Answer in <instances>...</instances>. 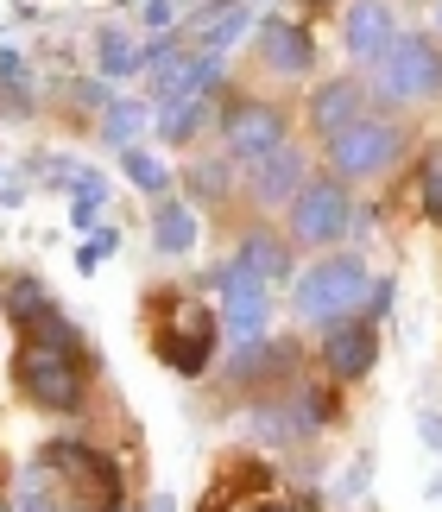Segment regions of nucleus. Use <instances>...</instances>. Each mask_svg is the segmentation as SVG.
<instances>
[{
    "instance_id": "20e7f679",
    "label": "nucleus",
    "mask_w": 442,
    "mask_h": 512,
    "mask_svg": "<svg viewBox=\"0 0 442 512\" xmlns=\"http://www.w3.org/2000/svg\"><path fill=\"white\" fill-rule=\"evenodd\" d=\"M57 468V481H64V500L70 512H114L120 506V468L102 456V449H51L45 456Z\"/></svg>"
},
{
    "instance_id": "4468645a",
    "label": "nucleus",
    "mask_w": 442,
    "mask_h": 512,
    "mask_svg": "<svg viewBox=\"0 0 442 512\" xmlns=\"http://www.w3.org/2000/svg\"><path fill=\"white\" fill-rule=\"evenodd\" d=\"M240 32H247V7H240V0H209V7L190 19V45L203 51V57L228 51Z\"/></svg>"
},
{
    "instance_id": "cd10ccee",
    "label": "nucleus",
    "mask_w": 442,
    "mask_h": 512,
    "mask_svg": "<svg viewBox=\"0 0 442 512\" xmlns=\"http://www.w3.org/2000/svg\"><path fill=\"white\" fill-rule=\"evenodd\" d=\"M417 437H424L436 456H442V418H436V411H417Z\"/></svg>"
},
{
    "instance_id": "2eb2a0df",
    "label": "nucleus",
    "mask_w": 442,
    "mask_h": 512,
    "mask_svg": "<svg viewBox=\"0 0 442 512\" xmlns=\"http://www.w3.org/2000/svg\"><path fill=\"white\" fill-rule=\"evenodd\" d=\"M297 190H304V152L297 146H278L272 159L253 165V203H285Z\"/></svg>"
},
{
    "instance_id": "f8f14e48",
    "label": "nucleus",
    "mask_w": 442,
    "mask_h": 512,
    "mask_svg": "<svg viewBox=\"0 0 442 512\" xmlns=\"http://www.w3.org/2000/svg\"><path fill=\"white\" fill-rule=\"evenodd\" d=\"M323 361H329L335 380H360V373H373V361H379L373 323H335L323 336Z\"/></svg>"
},
{
    "instance_id": "1a4fd4ad",
    "label": "nucleus",
    "mask_w": 442,
    "mask_h": 512,
    "mask_svg": "<svg viewBox=\"0 0 442 512\" xmlns=\"http://www.w3.org/2000/svg\"><path fill=\"white\" fill-rule=\"evenodd\" d=\"M221 146H228L234 159H247V165L272 159V152L285 146V114L266 108V102H240L228 121H221Z\"/></svg>"
},
{
    "instance_id": "6e6552de",
    "label": "nucleus",
    "mask_w": 442,
    "mask_h": 512,
    "mask_svg": "<svg viewBox=\"0 0 442 512\" xmlns=\"http://www.w3.org/2000/svg\"><path fill=\"white\" fill-rule=\"evenodd\" d=\"M221 285V323H228V336L247 348V342H266V323H272V285H259L240 260H228L215 272Z\"/></svg>"
},
{
    "instance_id": "f03ea898",
    "label": "nucleus",
    "mask_w": 442,
    "mask_h": 512,
    "mask_svg": "<svg viewBox=\"0 0 442 512\" xmlns=\"http://www.w3.org/2000/svg\"><path fill=\"white\" fill-rule=\"evenodd\" d=\"M83 348H57L38 336H19V392L38 411H76L83 405Z\"/></svg>"
},
{
    "instance_id": "c756f323",
    "label": "nucleus",
    "mask_w": 442,
    "mask_h": 512,
    "mask_svg": "<svg viewBox=\"0 0 442 512\" xmlns=\"http://www.w3.org/2000/svg\"><path fill=\"white\" fill-rule=\"evenodd\" d=\"M0 512H13V506H7V500H0Z\"/></svg>"
},
{
    "instance_id": "ddd939ff",
    "label": "nucleus",
    "mask_w": 442,
    "mask_h": 512,
    "mask_svg": "<svg viewBox=\"0 0 442 512\" xmlns=\"http://www.w3.org/2000/svg\"><path fill=\"white\" fill-rule=\"evenodd\" d=\"M259 57H266V70H278V76H310V64H316V38H310L304 26L266 19V26H259Z\"/></svg>"
},
{
    "instance_id": "dca6fc26",
    "label": "nucleus",
    "mask_w": 442,
    "mask_h": 512,
    "mask_svg": "<svg viewBox=\"0 0 442 512\" xmlns=\"http://www.w3.org/2000/svg\"><path fill=\"white\" fill-rule=\"evenodd\" d=\"M234 260L247 266L259 285H278V279L291 272V253H285V241H272V234H259V228L247 234V241H240V253H234Z\"/></svg>"
},
{
    "instance_id": "5701e85b",
    "label": "nucleus",
    "mask_w": 442,
    "mask_h": 512,
    "mask_svg": "<svg viewBox=\"0 0 442 512\" xmlns=\"http://www.w3.org/2000/svg\"><path fill=\"white\" fill-rule=\"evenodd\" d=\"M139 127H146V108H139V102H114V108H108V121H102V133H108L114 146H120V140H133Z\"/></svg>"
},
{
    "instance_id": "c85d7f7f",
    "label": "nucleus",
    "mask_w": 442,
    "mask_h": 512,
    "mask_svg": "<svg viewBox=\"0 0 442 512\" xmlns=\"http://www.w3.org/2000/svg\"><path fill=\"white\" fill-rule=\"evenodd\" d=\"M253 512H291V506H285V500H259Z\"/></svg>"
},
{
    "instance_id": "7ed1b4c3",
    "label": "nucleus",
    "mask_w": 442,
    "mask_h": 512,
    "mask_svg": "<svg viewBox=\"0 0 442 512\" xmlns=\"http://www.w3.org/2000/svg\"><path fill=\"white\" fill-rule=\"evenodd\" d=\"M398 159H405V127H398V121H379V114L341 127L335 140H329L335 177H379V171H392Z\"/></svg>"
},
{
    "instance_id": "9b49d317",
    "label": "nucleus",
    "mask_w": 442,
    "mask_h": 512,
    "mask_svg": "<svg viewBox=\"0 0 442 512\" xmlns=\"http://www.w3.org/2000/svg\"><path fill=\"white\" fill-rule=\"evenodd\" d=\"M341 38H348V51L360 57V64H379V57L398 45V19H392L386 0H360V7H348Z\"/></svg>"
},
{
    "instance_id": "39448f33",
    "label": "nucleus",
    "mask_w": 442,
    "mask_h": 512,
    "mask_svg": "<svg viewBox=\"0 0 442 512\" xmlns=\"http://www.w3.org/2000/svg\"><path fill=\"white\" fill-rule=\"evenodd\" d=\"M379 89H386L392 102H442V51L430 38L398 32V45L379 57Z\"/></svg>"
},
{
    "instance_id": "412c9836",
    "label": "nucleus",
    "mask_w": 442,
    "mask_h": 512,
    "mask_svg": "<svg viewBox=\"0 0 442 512\" xmlns=\"http://www.w3.org/2000/svg\"><path fill=\"white\" fill-rule=\"evenodd\" d=\"M19 512H51V462L26 468V481H19Z\"/></svg>"
},
{
    "instance_id": "423d86ee",
    "label": "nucleus",
    "mask_w": 442,
    "mask_h": 512,
    "mask_svg": "<svg viewBox=\"0 0 442 512\" xmlns=\"http://www.w3.org/2000/svg\"><path fill=\"white\" fill-rule=\"evenodd\" d=\"M354 228V203L341 190V177H304V190L291 196V234L304 247H329Z\"/></svg>"
},
{
    "instance_id": "0eeeda50",
    "label": "nucleus",
    "mask_w": 442,
    "mask_h": 512,
    "mask_svg": "<svg viewBox=\"0 0 442 512\" xmlns=\"http://www.w3.org/2000/svg\"><path fill=\"white\" fill-rule=\"evenodd\" d=\"M215 336H221V317L209 304H177L171 310V323H165V336H158V354H165V367L171 373H184V380H196V373L209 367V354H215Z\"/></svg>"
},
{
    "instance_id": "f3484780",
    "label": "nucleus",
    "mask_w": 442,
    "mask_h": 512,
    "mask_svg": "<svg viewBox=\"0 0 442 512\" xmlns=\"http://www.w3.org/2000/svg\"><path fill=\"white\" fill-rule=\"evenodd\" d=\"M203 121H209V95H177V102H171L165 114H158V133H165L171 146H184V140H190V133L203 127Z\"/></svg>"
},
{
    "instance_id": "aec40b11",
    "label": "nucleus",
    "mask_w": 442,
    "mask_h": 512,
    "mask_svg": "<svg viewBox=\"0 0 442 512\" xmlns=\"http://www.w3.org/2000/svg\"><path fill=\"white\" fill-rule=\"evenodd\" d=\"M417 196H424V209L442 222V140L424 152V171H417Z\"/></svg>"
},
{
    "instance_id": "393cba45",
    "label": "nucleus",
    "mask_w": 442,
    "mask_h": 512,
    "mask_svg": "<svg viewBox=\"0 0 442 512\" xmlns=\"http://www.w3.org/2000/svg\"><path fill=\"white\" fill-rule=\"evenodd\" d=\"M190 190L196 196H221V190H228V165H196L190 171Z\"/></svg>"
},
{
    "instance_id": "6ab92c4d",
    "label": "nucleus",
    "mask_w": 442,
    "mask_h": 512,
    "mask_svg": "<svg viewBox=\"0 0 442 512\" xmlns=\"http://www.w3.org/2000/svg\"><path fill=\"white\" fill-rule=\"evenodd\" d=\"M133 70H146V57L133 51V38L120 26H108L102 32V76H133Z\"/></svg>"
},
{
    "instance_id": "7c9ffc66",
    "label": "nucleus",
    "mask_w": 442,
    "mask_h": 512,
    "mask_svg": "<svg viewBox=\"0 0 442 512\" xmlns=\"http://www.w3.org/2000/svg\"><path fill=\"white\" fill-rule=\"evenodd\" d=\"M310 7H323V0H310Z\"/></svg>"
},
{
    "instance_id": "bb28decb",
    "label": "nucleus",
    "mask_w": 442,
    "mask_h": 512,
    "mask_svg": "<svg viewBox=\"0 0 442 512\" xmlns=\"http://www.w3.org/2000/svg\"><path fill=\"white\" fill-rule=\"evenodd\" d=\"M26 76H32L26 57H19V51H0V83H26Z\"/></svg>"
},
{
    "instance_id": "a211bd4d",
    "label": "nucleus",
    "mask_w": 442,
    "mask_h": 512,
    "mask_svg": "<svg viewBox=\"0 0 442 512\" xmlns=\"http://www.w3.org/2000/svg\"><path fill=\"white\" fill-rule=\"evenodd\" d=\"M152 241H158V253H190L196 247V222H190V209H158L152 215Z\"/></svg>"
},
{
    "instance_id": "9d476101",
    "label": "nucleus",
    "mask_w": 442,
    "mask_h": 512,
    "mask_svg": "<svg viewBox=\"0 0 442 512\" xmlns=\"http://www.w3.org/2000/svg\"><path fill=\"white\" fill-rule=\"evenodd\" d=\"M373 102H367V89L354 83V76H335V83H323L310 95V127L323 133V140H335L341 127H354V121H367Z\"/></svg>"
},
{
    "instance_id": "a878e982",
    "label": "nucleus",
    "mask_w": 442,
    "mask_h": 512,
    "mask_svg": "<svg viewBox=\"0 0 442 512\" xmlns=\"http://www.w3.org/2000/svg\"><path fill=\"white\" fill-rule=\"evenodd\" d=\"M120 247V234H95V241L83 247V253H76V266H83V272H95V266H102L108 260V253Z\"/></svg>"
},
{
    "instance_id": "4be33fe9",
    "label": "nucleus",
    "mask_w": 442,
    "mask_h": 512,
    "mask_svg": "<svg viewBox=\"0 0 442 512\" xmlns=\"http://www.w3.org/2000/svg\"><path fill=\"white\" fill-rule=\"evenodd\" d=\"M120 165H127V177H133L139 190H165V165H158L152 152H139V146H127V152H120Z\"/></svg>"
},
{
    "instance_id": "b1692460",
    "label": "nucleus",
    "mask_w": 442,
    "mask_h": 512,
    "mask_svg": "<svg viewBox=\"0 0 442 512\" xmlns=\"http://www.w3.org/2000/svg\"><path fill=\"white\" fill-rule=\"evenodd\" d=\"M7 304H13V323H26V317H38V310H51V298H45V285H38V279H19V285L7 291Z\"/></svg>"
},
{
    "instance_id": "f257e3e1",
    "label": "nucleus",
    "mask_w": 442,
    "mask_h": 512,
    "mask_svg": "<svg viewBox=\"0 0 442 512\" xmlns=\"http://www.w3.org/2000/svg\"><path fill=\"white\" fill-rule=\"evenodd\" d=\"M373 298V279H367V266L354 260V253H335V260H316L304 279H297V291H291V310L304 323H323V329H335V323H354V310Z\"/></svg>"
}]
</instances>
